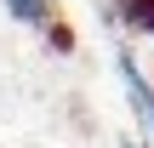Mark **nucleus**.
Wrapping results in <instances>:
<instances>
[{
	"label": "nucleus",
	"mask_w": 154,
	"mask_h": 148,
	"mask_svg": "<svg viewBox=\"0 0 154 148\" xmlns=\"http://www.w3.org/2000/svg\"><path fill=\"white\" fill-rule=\"evenodd\" d=\"M6 11L17 17V23H29V29H51V0H6Z\"/></svg>",
	"instance_id": "1"
},
{
	"label": "nucleus",
	"mask_w": 154,
	"mask_h": 148,
	"mask_svg": "<svg viewBox=\"0 0 154 148\" xmlns=\"http://www.w3.org/2000/svg\"><path fill=\"white\" fill-rule=\"evenodd\" d=\"M120 23L137 34H154V0H120Z\"/></svg>",
	"instance_id": "2"
},
{
	"label": "nucleus",
	"mask_w": 154,
	"mask_h": 148,
	"mask_svg": "<svg viewBox=\"0 0 154 148\" xmlns=\"http://www.w3.org/2000/svg\"><path fill=\"white\" fill-rule=\"evenodd\" d=\"M149 80H154V74H149ZM149 125H154V97H149Z\"/></svg>",
	"instance_id": "3"
}]
</instances>
